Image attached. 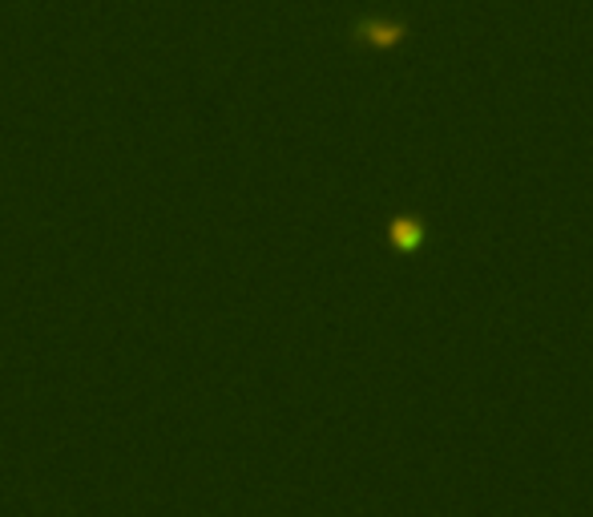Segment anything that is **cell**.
I'll return each mask as SVG.
<instances>
[{
  "label": "cell",
  "mask_w": 593,
  "mask_h": 517,
  "mask_svg": "<svg viewBox=\"0 0 593 517\" xmlns=\"http://www.w3.org/2000/svg\"><path fill=\"white\" fill-rule=\"evenodd\" d=\"M351 41H356L359 49L392 53L409 41V25L395 21V16H359L356 25H351Z\"/></svg>",
  "instance_id": "6da1fadb"
},
{
  "label": "cell",
  "mask_w": 593,
  "mask_h": 517,
  "mask_svg": "<svg viewBox=\"0 0 593 517\" xmlns=\"http://www.w3.org/2000/svg\"><path fill=\"white\" fill-rule=\"evenodd\" d=\"M424 239H428V223H424V215L404 211V215L388 218V243H392L395 255H416L424 247Z\"/></svg>",
  "instance_id": "7a4b0ae2"
}]
</instances>
